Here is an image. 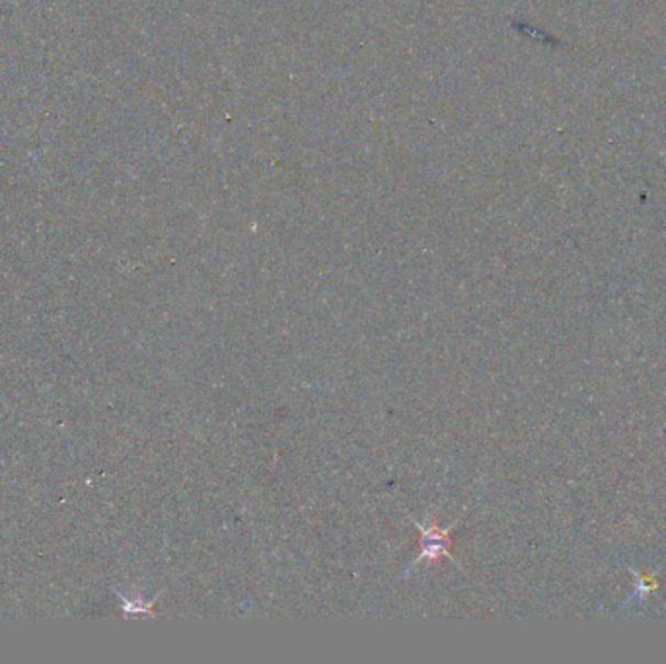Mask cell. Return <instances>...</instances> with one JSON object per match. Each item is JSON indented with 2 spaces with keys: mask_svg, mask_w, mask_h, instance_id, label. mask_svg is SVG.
<instances>
[{
  "mask_svg": "<svg viewBox=\"0 0 666 664\" xmlns=\"http://www.w3.org/2000/svg\"><path fill=\"white\" fill-rule=\"evenodd\" d=\"M460 520L462 517L458 520H454L453 524L443 527V524H439L436 520L419 522V520L411 517V522H413V524L418 527L419 532H421V540H419L418 557L410 563V567L406 569V575H410L411 569H415L419 563L428 562L429 565H435V563L443 562L444 557L453 560V562L458 565V562L453 557L454 542L453 538H451V532L458 527Z\"/></svg>",
  "mask_w": 666,
  "mask_h": 664,
  "instance_id": "cell-1",
  "label": "cell"
}]
</instances>
